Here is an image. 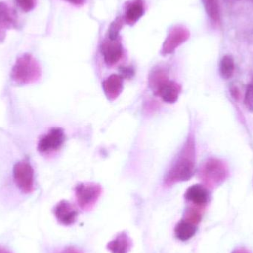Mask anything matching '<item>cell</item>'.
<instances>
[{"label":"cell","mask_w":253,"mask_h":253,"mask_svg":"<svg viewBox=\"0 0 253 253\" xmlns=\"http://www.w3.org/2000/svg\"><path fill=\"white\" fill-rule=\"evenodd\" d=\"M196 142L193 132H190L184 145L178 152L170 168L165 174L164 184L170 187L180 182L189 181L195 173Z\"/></svg>","instance_id":"cell-1"},{"label":"cell","mask_w":253,"mask_h":253,"mask_svg":"<svg viewBox=\"0 0 253 253\" xmlns=\"http://www.w3.org/2000/svg\"><path fill=\"white\" fill-rule=\"evenodd\" d=\"M150 85L153 93L166 103L173 104L178 101L181 87L178 83L168 79L166 73L156 69L150 76Z\"/></svg>","instance_id":"cell-2"},{"label":"cell","mask_w":253,"mask_h":253,"mask_svg":"<svg viewBox=\"0 0 253 253\" xmlns=\"http://www.w3.org/2000/svg\"><path fill=\"white\" fill-rule=\"evenodd\" d=\"M41 74L38 62L31 55L25 54L17 59L12 70V79L19 84H29L38 80Z\"/></svg>","instance_id":"cell-3"},{"label":"cell","mask_w":253,"mask_h":253,"mask_svg":"<svg viewBox=\"0 0 253 253\" xmlns=\"http://www.w3.org/2000/svg\"><path fill=\"white\" fill-rule=\"evenodd\" d=\"M227 165L216 158L208 159L200 169V177L204 182L208 184H218L228 177Z\"/></svg>","instance_id":"cell-4"},{"label":"cell","mask_w":253,"mask_h":253,"mask_svg":"<svg viewBox=\"0 0 253 253\" xmlns=\"http://www.w3.org/2000/svg\"><path fill=\"white\" fill-rule=\"evenodd\" d=\"M102 193V187L95 183H81L75 188L77 204L83 211L91 209L99 200Z\"/></svg>","instance_id":"cell-5"},{"label":"cell","mask_w":253,"mask_h":253,"mask_svg":"<svg viewBox=\"0 0 253 253\" xmlns=\"http://www.w3.org/2000/svg\"><path fill=\"white\" fill-rule=\"evenodd\" d=\"M190 37V31L183 25H175L168 33L162 48L164 56L173 53L178 47L184 44Z\"/></svg>","instance_id":"cell-6"},{"label":"cell","mask_w":253,"mask_h":253,"mask_svg":"<svg viewBox=\"0 0 253 253\" xmlns=\"http://www.w3.org/2000/svg\"><path fill=\"white\" fill-rule=\"evenodd\" d=\"M13 176L17 187L24 193H31L34 190V169L28 162H18L13 169Z\"/></svg>","instance_id":"cell-7"},{"label":"cell","mask_w":253,"mask_h":253,"mask_svg":"<svg viewBox=\"0 0 253 253\" xmlns=\"http://www.w3.org/2000/svg\"><path fill=\"white\" fill-rule=\"evenodd\" d=\"M65 141L63 129L56 127L50 129L39 141V151L42 153H50L59 150Z\"/></svg>","instance_id":"cell-8"},{"label":"cell","mask_w":253,"mask_h":253,"mask_svg":"<svg viewBox=\"0 0 253 253\" xmlns=\"http://www.w3.org/2000/svg\"><path fill=\"white\" fill-rule=\"evenodd\" d=\"M53 214L58 222L64 226L75 224L79 215L75 207L66 200L61 201L55 206Z\"/></svg>","instance_id":"cell-9"},{"label":"cell","mask_w":253,"mask_h":253,"mask_svg":"<svg viewBox=\"0 0 253 253\" xmlns=\"http://www.w3.org/2000/svg\"><path fill=\"white\" fill-rule=\"evenodd\" d=\"M102 53L105 63L110 66L116 65L123 56V47L121 43L116 40H110L102 45Z\"/></svg>","instance_id":"cell-10"},{"label":"cell","mask_w":253,"mask_h":253,"mask_svg":"<svg viewBox=\"0 0 253 253\" xmlns=\"http://www.w3.org/2000/svg\"><path fill=\"white\" fill-rule=\"evenodd\" d=\"M102 89L110 101H114L123 90V78L118 74H112L102 83Z\"/></svg>","instance_id":"cell-11"},{"label":"cell","mask_w":253,"mask_h":253,"mask_svg":"<svg viewBox=\"0 0 253 253\" xmlns=\"http://www.w3.org/2000/svg\"><path fill=\"white\" fill-rule=\"evenodd\" d=\"M184 197L189 202L196 205H205L209 199V193L206 187L201 184H194L187 189Z\"/></svg>","instance_id":"cell-12"},{"label":"cell","mask_w":253,"mask_h":253,"mask_svg":"<svg viewBox=\"0 0 253 253\" xmlns=\"http://www.w3.org/2000/svg\"><path fill=\"white\" fill-rule=\"evenodd\" d=\"M132 247V242L126 232L119 233L115 239L107 245L108 251L111 253H128Z\"/></svg>","instance_id":"cell-13"},{"label":"cell","mask_w":253,"mask_h":253,"mask_svg":"<svg viewBox=\"0 0 253 253\" xmlns=\"http://www.w3.org/2000/svg\"><path fill=\"white\" fill-rule=\"evenodd\" d=\"M175 236L178 240L186 242L191 239L196 232V227L195 224L187 219H182L175 226Z\"/></svg>","instance_id":"cell-14"},{"label":"cell","mask_w":253,"mask_h":253,"mask_svg":"<svg viewBox=\"0 0 253 253\" xmlns=\"http://www.w3.org/2000/svg\"><path fill=\"white\" fill-rule=\"evenodd\" d=\"M144 13V7L143 1L141 0H135L126 7V16H125L126 23L129 25H133L141 19Z\"/></svg>","instance_id":"cell-15"},{"label":"cell","mask_w":253,"mask_h":253,"mask_svg":"<svg viewBox=\"0 0 253 253\" xmlns=\"http://www.w3.org/2000/svg\"><path fill=\"white\" fill-rule=\"evenodd\" d=\"M16 24V16L6 3L0 2V34Z\"/></svg>","instance_id":"cell-16"},{"label":"cell","mask_w":253,"mask_h":253,"mask_svg":"<svg viewBox=\"0 0 253 253\" xmlns=\"http://www.w3.org/2000/svg\"><path fill=\"white\" fill-rule=\"evenodd\" d=\"M204 7L207 14L214 23L221 22V11H220L219 1L218 0H202Z\"/></svg>","instance_id":"cell-17"},{"label":"cell","mask_w":253,"mask_h":253,"mask_svg":"<svg viewBox=\"0 0 253 253\" xmlns=\"http://www.w3.org/2000/svg\"><path fill=\"white\" fill-rule=\"evenodd\" d=\"M220 74L224 80H229L233 77L235 71V61L233 56L225 55L220 62Z\"/></svg>","instance_id":"cell-18"},{"label":"cell","mask_w":253,"mask_h":253,"mask_svg":"<svg viewBox=\"0 0 253 253\" xmlns=\"http://www.w3.org/2000/svg\"><path fill=\"white\" fill-rule=\"evenodd\" d=\"M123 19H120V18H118V19H116L113 22L112 25H111V28H110V40H117V37H118L119 34H120V31L121 30L122 27H123Z\"/></svg>","instance_id":"cell-19"},{"label":"cell","mask_w":253,"mask_h":253,"mask_svg":"<svg viewBox=\"0 0 253 253\" xmlns=\"http://www.w3.org/2000/svg\"><path fill=\"white\" fill-rule=\"evenodd\" d=\"M245 105L250 111L253 112V82H251L247 87L245 95Z\"/></svg>","instance_id":"cell-20"},{"label":"cell","mask_w":253,"mask_h":253,"mask_svg":"<svg viewBox=\"0 0 253 253\" xmlns=\"http://www.w3.org/2000/svg\"><path fill=\"white\" fill-rule=\"evenodd\" d=\"M19 7L25 12L31 11L34 8L36 0H16Z\"/></svg>","instance_id":"cell-21"},{"label":"cell","mask_w":253,"mask_h":253,"mask_svg":"<svg viewBox=\"0 0 253 253\" xmlns=\"http://www.w3.org/2000/svg\"><path fill=\"white\" fill-rule=\"evenodd\" d=\"M120 76L123 77V79H130L133 77L135 71H134L133 68L131 67H122L120 68Z\"/></svg>","instance_id":"cell-22"},{"label":"cell","mask_w":253,"mask_h":253,"mask_svg":"<svg viewBox=\"0 0 253 253\" xmlns=\"http://www.w3.org/2000/svg\"><path fill=\"white\" fill-rule=\"evenodd\" d=\"M65 1H68L71 4H75V5H82L85 2L86 0H65Z\"/></svg>","instance_id":"cell-23"},{"label":"cell","mask_w":253,"mask_h":253,"mask_svg":"<svg viewBox=\"0 0 253 253\" xmlns=\"http://www.w3.org/2000/svg\"><path fill=\"white\" fill-rule=\"evenodd\" d=\"M0 253H13L5 247L0 245Z\"/></svg>","instance_id":"cell-24"},{"label":"cell","mask_w":253,"mask_h":253,"mask_svg":"<svg viewBox=\"0 0 253 253\" xmlns=\"http://www.w3.org/2000/svg\"><path fill=\"white\" fill-rule=\"evenodd\" d=\"M247 1H251V2L253 3V0H247Z\"/></svg>","instance_id":"cell-25"}]
</instances>
